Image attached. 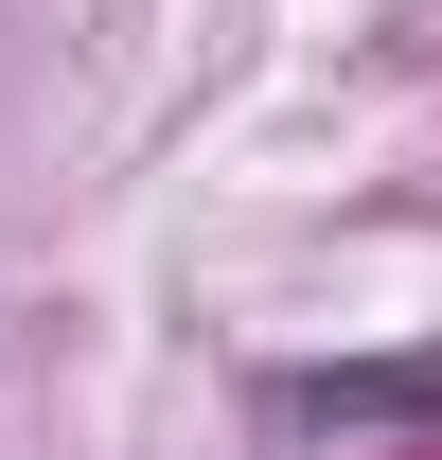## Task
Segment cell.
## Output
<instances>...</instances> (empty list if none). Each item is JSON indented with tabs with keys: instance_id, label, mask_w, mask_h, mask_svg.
<instances>
[{
	"instance_id": "1",
	"label": "cell",
	"mask_w": 442,
	"mask_h": 460,
	"mask_svg": "<svg viewBox=\"0 0 442 460\" xmlns=\"http://www.w3.org/2000/svg\"><path fill=\"white\" fill-rule=\"evenodd\" d=\"M283 425H442V354H389V372H283Z\"/></svg>"
}]
</instances>
